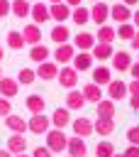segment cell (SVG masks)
<instances>
[{
  "instance_id": "6da1fadb",
  "label": "cell",
  "mask_w": 139,
  "mask_h": 157,
  "mask_svg": "<svg viewBox=\"0 0 139 157\" xmlns=\"http://www.w3.org/2000/svg\"><path fill=\"white\" fill-rule=\"evenodd\" d=\"M66 142H68V137L63 135V130H59V128H49L46 130V147L51 150V155L63 152L66 150Z\"/></svg>"
},
{
  "instance_id": "7a4b0ae2",
  "label": "cell",
  "mask_w": 139,
  "mask_h": 157,
  "mask_svg": "<svg viewBox=\"0 0 139 157\" xmlns=\"http://www.w3.org/2000/svg\"><path fill=\"white\" fill-rule=\"evenodd\" d=\"M49 128H51V120H49L44 113H37V115H32V118L27 120V130L34 132V135H46Z\"/></svg>"
},
{
  "instance_id": "3957f363",
  "label": "cell",
  "mask_w": 139,
  "mask_h": 157,
  "mask_svg": "<svg viewBox=\"0 0 139 157\" xmlns=\"http://www.w3.org/2000/svg\"><path fill=\"white\" fill-rule=\"evenodd\" d=\"M107 20H110V5L102 2V0L93 2V7H90V22H95V25H107Z\"/></svg>"
},
{
  "instance_id": "277c9868",
  "label": "cell",
  "mask_w": 139,
  "mask_h": 157,
  "mask_svg": "<svg viewBox=\"0 0 139 157\" xmlns=\"http://www.w3.org/2000/svg\"><path fill=\"white\" fill-rule=\"evenodd\" d=\"M56 78H59V83H61L63 88H68V91L78 86V71H76L73 66H68V64L59 69V76H56Z\"/></svg>"
},
{
  "instance_id": "5b68a950",
  "label": "cell",
  "mask_w": 139,
  "mask_h": 157,
  "mask_svg": "<svg viewBox=\"0 0 139 157\" xmlns=\"http://www.w3.org/2000/svg\"><path fill=\"white\" fill-rule=\"evenodd\" d=\"M49 20H54L56 25H63L66 20H71V7L66 2H54L49 5Z\"/></svg>"
},
{
  "instance_id": "8992f818",
  "label": "cell",
  "mask_w": 139,
  "mask_h": 157,
  "mask_svg": "<svg viewBox=\"0 0 139 157\" xmlns=\"http://www.w3.org/2000/svg\"><path fill=\"white\" fill-rule=\"evenodd\" d=\"M110 20H115L117 25H122V22H132V7H127L124 2H115V5H110Z\"/></svg>"
},
{
  "instance_id": "52a82bcc",
  "label": "cell",
  "mask_w": 139,
  "mask_h": 157,
  "mask_svg": "<svg viewBox=\"0 0 139 157\" xmlns=\"http://www.w3.org/2000/svg\"><path fill=\"white\" fill-rule=\"evenodd\" d=\"M34 71H37V78H41V81H54V78L59 76V64L46 59V61H41Z\"/></svg>"
},
{
  "instance_id": "ba28073f",
  "label": "cell",
  "mask_w": 139,
  "mask_h": 157,
  "mask_svg": "<svg viewBox=\"0 0 139 157\" xmlns=\"http://www.w3.org/2000/svg\"><path fill=\"white\" fill-rule=\"evenodd\" d=\"M66 152H68V157H85L88 155V145H85V137H68V142H66Z\"/></svg>"
},
{
  "instance_id": "9c48e42d",
  "label": "cell",
  "mask_w": 139,
  "mask_h": 157,
  "mask_svg": "<svg viewBox=\"0 0 139 157\" xmlns=\"http://www.w3.org/2000/svg\"><path fill=\"white\" fill-rule=\"evenodd\" d=\"M29 17H32V22L34 25H44V22H49V5L46 2H32V7H29Z\"/></svg>"
},
{
  "instance_id": "30bf717a",
  "label": "cell",
  "mask_w": 139,
  "mask_h": 157,
  "mask_svg": "<svg viewBox=\"0 0 139 157\" xmlns=\"http://www.w3.org/2000/svg\"><path fill=\"white\" fill-rule=\"evenodd\" d=\"M90 76H93V83H98V86H107V83L112 81V69L105 66V64H98V66L90 69Z\"/></svg>"
},
{
  "instance_id": "8fae6325",
  "label": "cell",
  "mask_w": 139,
  "mask_h": 157,
  "mask_svg": "<svg viewBox=\"0 0 139 157\" xmlns=\"http://www.w3.org/2000/svg\"><path fill=\"white\" fill-rule=\"evenodd\" d=\"M107 98L110 101H122V98H127V83L122 81V78H112L110 83H107Z\"/></svg>"
},
{
  "instance_id": "7c38bea8",
  "label": "cell",
  "mask_w": 139,
  "mask_h": 157,
  "mask_svg": "<svg viewBox=\"0 0 139 157\" xmlns=\"http://www.w3.org/2000/svg\"><path fill=\"white\" fill-rule=\"evenodd\" d=\"M93 61H95V59H93L90 52H78V54L71 59V66L80 74V71H90V69H93Z\"/></svg>"
},
{
  "instance_id": "4fadbf2b",
  "label": "cell",
  "mask_w": 139,
  "mask_h": 157,
  "mask_svg": "<svg viewBox=\"0 0 139 157\" xmlns=\"http://www.w3.org/2000/svg\"><path fill=\"white\" fill-rule=\"evenodd\" d=\"M76 56V47L73 44H56V49H54V59H56V64H68L71 59Z\"/></svg>"
},
{
  "instance_id": "5bb4252c",
  "label": "cell",
  "mask_w": 139,
  "mask_h": 157,
  "mask_svg": "<svg viewBox=\"0 0 139 157\" xmlns=\"http://www.w3.org/2000/svg\"><path fill=\"white\" fill-rule=\"evenodd\" d=\"M95 34H90V32H78L76 34V39H73V47L78 49V52H90L93 47H95Z\"/></svg>"
},
{
  "instance_id": "9a60e30c",
  "label": "cell",
  "mask_w": 139,
  "mask_h": 157,
  "mask_svg": "<svg viewBox=\"0 0 139 157\" xmlns=\"http://www.w3.org/2000/svg\"><path fill=\"white\" fill-rule=\"evenodd\" d=\"M24 105H27V110H29L32 115H37V113H44V108H46V98H44L41 93H29L27 101H24Z\"/></svg>"
},
{
  "instance_id": "2e32d148",
  "label": "cell",
  "mask_w": 139,
  "mask_h": 157,
  "mask_svg": "<svg viewBox=\"0 0 139 157\" xmlns=\"http://www.w3.org/2000/svg\"><path fill=\"white\" fill-rule=\"evenodd\" d=\"M93 132H98L102 137L112 135L115 132V118H95L93 120Z\"/></svg>"
},
{
  "instance_id": "e0dca14e",
  "label": "cell",
  "mask_w": 139,
  "mask_h": 157,
  "mask_svg": "<svg viewBox=\"0 0 139 157\" xmlns=\"http://www.w3.org/2000/svg\"><path fill=\"white\" fill-rule=\"evenodd\" d=\"M71 128L78 137H90L93 135V120L90 118H76V120H71Z\"/></svg>"
},
{
  "instance_id": "ac0fdd59",
  "label": "cell",
  "mask_w": 139,
  "mask_h": 157,
  "mask_svg": "<svg viewBox=\"0 0 139 157\" xmlns=\"http://www.w3.org/2000/svg\"><path fill=\"white\" fill-rule=\"evenodd\" d=\"M22 37H24V44H29V47L39 44V42H41V29H39V25H34V22L24 25V29H22Z\"/></svg>"
},
{
  "instance_id": "d6986e66",
  "label": "cell",
  "mask_w": 139,
  "mask_h": 157,
  "mask_svg": "<svg viewBox=\"0 0 139 157\" xmlns=\"http://www.w3.org/2000/svg\"><path fill=\"white\" fill-rule=\"evenodd\" d=\"M90 54H93V59H98V61H107V59H112L115 49H112V44H107V42H95V47L90 49Z\"/></svg>"
},
{
  "instance_id": "ffe728a7",
  "label": "cell",
  "mask_w": 139,
  "mask_h": 157,
  "mask_svg": "<svg viewBox=\"0 0 139 157\" xmlns=\"http://www.w3.org/2000/svg\"><path fill=\"white\" fill-rule=\"evenodd\" d=\"M80 93H83L85 103H98V101H102V98H105V96H102V86H98V83H93V81H90V83H85Z\"/></svg>"
},
{
  "instance_id": "44dd1931",
  "label": "cell",
  "mask_w": 139,
  "mask_h": 157,
  "mask_svg": "<svg viewBox=\"0 0 139 157\" xmlns=\"http://www.w3.org/2000/svg\"><path fill=\"white\" fill-rule=\"evenodd\" d=\"M51 128H59V130H63L66 125H71V113H68V108H56L54 113H51Z\"/></svg>"
},
{
  "instance_id": "7402d4cb",
  "label": "cell",
  "mask_w": 139,
  "mask_h": 157,
  "mask_svg": "<svg viewBox=\"0 0 139 157\" xmlns=\"http://www.w3.org/2000/svg\"><path fill=\"white\" fill-rule=\"evenodd\" d=\"M5 150H7L10 155H22V152H27V137L12 132V137H7V147H5Z\"/></svg>"
},
{
  "instance_id": "603a6c76",
  "label": "cell",
  "mask_w": 139,
  "mask_h": 157,
  "mask_svg": "<svg viewBox=\"0 0 139 157\" xmlns=\"http://www.w3.org/2000/svg\"><path fill=\"white\" fill-rule=\"evenodd\" d=\"M17 91H20L17 78H10V76H2V78H0V96H2V98H15Z\"/></svg>"
},
{
  "instance_id": "cb8c5ba5",
  "label": "cell",
  "mask_w": 139,
  "mask_h": 157,
  "mask_svg": "<svg viewBox=\"0 0 139 157\" xmlns=\"http://www.w3.org/2000/svg\"><path fill=\"white\" fill-rule=\"evenodd\" d=\"M5 125H7L12 132H17V135H24V132H27V120L20 118V115H15V113L5 115Z\"/></svg>"
},
{
  "instance_id": "d4e9b609",
  "label": "cell",
  "mask_w": 139,
  "mask_h": 157,
  "mask_svg": "<svg viewBox=\"0 0 139 157\" xmlns=\"http://www.w3.org/2000/svg\"><path fill=\"white\" fill-rule=\"evenodd\" d=\"M29 7H32V2H27V0H10V15H15L17 20L29 17Z\"/></svg>"
},
{
  "instance_id": "484cf974",
  "label": "cell",
  "mask_w": 139,
  "mask_h": 157,
  "mask_svg": "<svg viewBox=\"0 0 139 157\" xmlns=\"http://www.w3.org/2000/svg\"><path fill=\"white\" fill-rule=\"evenodd\" d=\"M129 66H132L129 52H117V54H112V69H115V71H129Z\"/></svg>"
},
{
  "instance_id": "4316f807",
  "label": "cell",
  "mask_w": 139,
  "mask_h": 157,
  "mask_svg": "<svg viewBox=\"0 0 139 157\" xmlns=\"http://www.w3.org/2000/svg\"><path fill=\"white\" fill-rule=\"evenodd\" d=\"M83 105H85L83 93H80L78 88H71V91H68V96H66V108H68V110H80Z\"/></svg>"
},
{
  "instance_id": "83f0119b",
  "label": "cell",
  "mask_w": 139,
  "mask_h": 157,
  "mask_svg": "<svg viewBox=\"0 0 139 157\" xmlns=\"http://www.w3.org/2000/svg\"><path fill=\"white\" fill-rule=\"evenodd\" d=\"M95 105H98V115H95V118H115V113H117V105H115V101H110V98H102V101H98Z\"/></svg>"
},
{
  "instance_id": "f1b7e54d",
  "label": "cell",
  "mask_w": 139,
  "mask_h": 157,
  "mask_svg": "<svg viewBox=\"0 0 139 157\" xmlns=\"http://www.w3.org/2000/svg\"><path fill=\"white\" fill-rule=\"evenodd\" d=\"M49 37H51L56 44H66V42L71 39V32H68V27H66V25H54V27H51V32H49Z\"/></svg>"
},
{
  "instance_id": "f546056e",
  "label": "cell",
  "mask_w": 139,
  "mask_h": 157,
  "mask_svg": "<svg viewBox=\"0 0 139 157\" xmlns=\"http://www.w3.org/2000/svg\"><path fill=\"white\" fill-rule=\"evenodd\" d=\"M49 54H51V52H49V47H46V44H41V42H39V44H34V47H29V59H32V61H37V64L46 61V59H49Z\"/></svg>"
},
{
  "instance_id": "4dcf8cb0",
  "label": "cell",
  "mask_w": 139,
  "mask_h": 157,
  "mask_svg": "<svg viewBox=\"0 0 139 157\" xmlns=\"http://www.w3.org/2000/svg\"><path fill=\"white\" fill-rule=\"evenodd\" d=\"M71 20H73L76 25H85V22H90V10L83 7V5L71 7Z\"/></svg>"
},
{
  "instance_id": "1f68e13d",
  "label": "cell",
  "mask_w": 139,
  "mask_h": 157,
  "mask_svg": "<svg viewBox=\"0 0 139 157\" xmlns=\"http://www.w3.org/2000/svg\"><path fill=\"white\" fill-rule=\"evenodd\" d=\"M117 37V32H115V27H110V25H100L98 27V34H95V39L98 42H107V44H112V39Z\"/></svg>"
},
{
  "instance_id": "d6a6232c",
  "label": "cell",
  "mask_w": 139,
  "mask_h": 157,
  "mask_svg": "<svg viewBox=\"0 0 139 157\" xmlns=\"http://www.w3.org/2000/svg\"><path fill=\"white\" fill-rule=\"evenodd\" d=\"M7 47H10V49H15V52H20V49L24 47V37H22V32L10 29V32H7Z\"/></svg>"
},
{
  "instance_id": "836d02e7",
  "label": "cell",
  "mask_w": 139,
  "mask_h": 157,
  "mask_svg": "<svg viewBox=\"0 0 139 157\" xmlns=\"http://www.w3.org/2000/svg\"><path fill=\"white\" fill-rule=\"evenodd\" d=\"M115 32H117V37H119V39H127V42H129V39L137 34V27H134L132 22H122V25H117V29H115Z\"/></svg>"
},
{
  "instance_id": "e575fe53",
  "label": "cell",
  "mask_w": 139,
  "mask_h": 157,
  "mask_svg": "<svg viewBox=\"0 0 139 157\" xmlns=\"http://www.w3.org/2000/svg\"><path fill=\"white\" fill-rule=\"evenodd\" d=\"M115 155V145L110 140H102L95 145V157H112Z\"/></svg>"
},
{
  "instance_id": "d590c367",
  "label": "cell",
  "mask_w": 139,
  "mask_h": 157,
  "mask_svg": "<svg viewBox=\"0 0 139 157\" xmlns=\"http://www.w3.org/2000/svg\"><path fill=\"white\" fill-rule=\"evenodd\" d=\"M34 81H37V71H34V69H20V74H17V83L29 86V83H34Z\"/></svg>"
},
{
  "instance_id": "8d00e7d4",
  "label": "cell",
  "mask_w": 139,
  "mask_h": 157,
  "mask_svg": "<svg viewBox=\"0 0 139 157\" xmlns=\"http://www.w3.org/2000/svg\"><path fill=\"white\" fill-rule=\"evenodd\" d=\"M127 142L139 147V128H137V125H132V128L127 130Z\"/></svg>"
},
{
  "instance_id": "74e56055",
  "label": "cell",
  "mask_w": 139,
  "mask_h": 157,
  "mask_svg": "<svg viewBox=\"0 0 139 157\" xmlns=\"http://www.w3.org/2000/svg\"><path fill=\"white\" fill-rule=\"evenodd\" d=\"M10 113H12L10 98H2V96H0V118H5V115H10Z\"/></svg>"
},
{
  "instance_id": "f35d334b",
  "label": "cell",
  "mask_w": 139,
  "mask_h": 157,
  "mask_svg": "<svg viewBox=\"0 0 139 157\" xmlns=\"http://www.w3.org/2000/svg\"><path fill=\"white\" fill-rule=\"evenodd\" d=\"M127 96H139V78H132L127 83Z\"/></svg>"
},
{
  "instance_id": "ab89813d",
  "label": "cell",
  "mask_w": 139,
  "mask_h": 157,
  "mask_svg": "<svg viewBox=\"0 0 139 157\" xmlns=\"http://www.w3.org/2000/svg\"><path fill=\"white\" fill-rule=\"evenodd\" d=\"M32 157H51V150L44 145V147H34L32 150Z\"/></svg>"
},
{
  "instance_id": "60d3db41",
  "label": "cell",
  "mask_w": 139,
  "mask_h": 157,
  "mask_svg": "<svg viewBox=\"0 0 139 157\" xmlns=\"http://www.w3.org/2000/svg\"><path fill=\"white\" fill-rule=\"evenodd\" d=\"M10 15V0H0V20Z\"/></svg>"
},
{
  "instance_id": "b9f144b4",
  "label": "cell",
  "mask_w": 139,
  "mask_h": 157,
  "mask_svg": "<svg viewBox=\"0 0 139 157\" xmlns=\"http://www.w3.org/2000/svg\"><path fill=\"white\" fill-rule=\"evenodd\" d=\"M122 155H124V157H139V147H137V145H129Z\"/></svg>"
},
{
  "instance_id": "7bdbcfd3",
  "label": "cell",
  "mask_w": 139,
  "mask_h": 157,
  "mask_svg": "<svg viewBox=\"0 0 139 157\" xmlns=\"http://www.w3.org/2000/svg\"><path fill=\"white\" fill-rule=\"evenodd\" d=\"M129 74H132V78H139V61H132V66H129Z\"/></svg>"
},
{
  "instance_id": "ee69618b",
  "label": "cell",
  "mask_w": 139,
  "mask_h": 157,
  "mask_svg": "<svg viewBox=\"0 0 139 157\" xmlns=\"http://www.w3.org/2000/svg\"><path fill=\"white\" fill-rule=\"evenodd\" d=\"M129 105L132 110H139V96H129Z\"/></svg>"
},
{
  "instance_id": "f6af8a7d",
  "label": "cell",
  "mask_w": 139,
  "mask_h": 157,
  "mask_svg": "<svg viewBox=\"0 0 139 157\" xmlns=\"http://www.w3.org/2000/svg\"><path fill=\"white\" fill-rule=\"evenodd\" d=\"M129 44H132V49H137V52H139V29H137V34L129 39Z\"/></svg>"
},
{
  "instance_id": "bcb514c9",
  "label": "cell",
  "mask_w": 139,
  "mask_h": 157,
  "mask_svg": "<svg viewBox=\"0 0 139 157\" xmlns=\"http://www.w3.org/2000/svg\"><path fill=\"white\" fill-rule=\"evenodd\" d=\"M132 25L139 29V7H137V12H132Z\"/></svg>"
},
{
  "instance_id": "7dc6e473",
  "label": "cell",
  "mask_w": 139,
  "mask_h": 157,
  "mask_svg": "<svg viewBox=\"0 0 139 157\" xmlns=\"http://www.w3.org/2000/svg\"><path fill=\"white\" fill-rule=\"evenodd\" d=\"M63 2H66V5H68V7H78V5H80V2H83V0H63Z\"/></svg>"
},
{
  "instance_id": "c3c4849f",
  "label": "cell",
  "mask_w": 139,
  "mask_h": 157,
  "mask_svg": "<svg viewBox=\"0 0 139 157\" xmlns=\"http://www.w3.org/2000/svg\"><path fill=\"white\" fill-rule=\"evenodd\" d=\"M122 2H124V5H127V7H134V5H137V2H139V0H122Z\"/></svg>"
},
{
  "instance_id": "681fc988",
  "label": "cell",
  "mask_w": 139,
  "mask_h": 157,
  "mask_svg": "<svg viewBox=\"0 0 139 157\" xmlns=\"http://www.w3.org/2000/svg\"><path fill=\"white\" fill-rule=\"evenodd\" d=\"M0 157H12V155H10L7 150H0Z\"/></svg>"
},
{
  "instance_id": "f907efd6",
  "label": "cell",
  "mask_w": 139,
  "mask_h": 157,
  "mask_svg": "<svg viewBox=\"0 0 139 157\" xmlns=\"http://www.w3.org/2000/svg\"><path fill=\"white\" fill-rule=\"evenodd\" d=\"M2 59H5V49L0 47V61H2Z\"/></svg>"
},
{
  "instance_id": "816d5d0a",
  "label": "cell",
  "mask_w": 139,
  "mask_h": 157,
  "mask_svg": "<svg viewBox=\"0 0 139 157\" xmlns=\"http://www.w3.org/2000/svg\"><path fill=\"white\" fill-rule=\"evenodd\" d=\"M12 157H32V155H27V152H22V155H12Z\"/></svg>"
},
{
  "instance_id": "f5cc1de1",
  "label": "cell",
  "mask_w": 139,
  "mask_h": 157,
  "mask_svg": "<svg viewBox=\"0 0 139 157\" xmlns=\"http://www.w3.org/2000/svg\"><path fill=\"white\" fill-rule=\"evenodd\" d=\"M54 2H63V0H51V5H54Z\"/></svg>"
},
{
  "instance_id": "db71d44e",
  "label": "cell",
  "mask_w": 139,
  "mask_h": 157,
  "mask_svg": "<svg viewBox=\"0 0 139 157\" xmlns=\"http://www.w3.org/2000/svg\"><path fill=\"white\" fill-rule=\"evenodd\" d=\"M112 157H124V155H117V152H115V155H112Z\"/></svg>"
},
{
  "instance_id": "11a10c76",
  "label": "cell",
  "mask_w": 139,
  "mask_h": 157,
  "mask_svg": "<svg viewBox=\"0 0 139 157\" xmlns=\"http://www.w3.org/2000/svg\"><path fill=\"white\" fill-rule=\"evenodd\" d=\"M27 2H39V0H27Z\"/></svg>"
},
{
  "instance_id": "9f6ffc18",
  "label": "cell",
  "mask_w": 139,
  "mask_h": 157,
  "mask_svg": "<svg viewBox=\"0 0 139 157\" xmlns=\"http://www.w3.org/2000/svg\"><path fill=\"white\" fill-rule=\"evenodd\" d=\"M2 76H5V74H2V69H0V78H2Z\"/></svg>"
},
{
  "instance_id": "6f0895ef",
  "label": "cell",
  "mask_w": 139,
  "mask_h": 157,
  "mask_svg": "<svg viewBox=\"0 0 139 157\" xmlns=\"http://www.w3.org/2000/svg\"><path fill=\"white\" fill-rule=\"evenodd\" d=\"M137 61H139V54H137Z\"/></svg>"
},
{
  "instance_id": "680465c9",
  "label": "cell",
  "mask_w": 139,
  "mask_h": 157,
  "mask_svg": "<svg viewBox=\"0 0 139 157\" xmlns=\"http://www.w3.org/2000/svg\"><path fill=\"white\" fill-rule=\"evenodd\" d=\"M93 2H98V0H93Z\"/></svg>"
},
{
  "instance_id": "91938a15",
  "label": "cell",
  "mask_w": 139,
  "mask_h": 157,
  "mask_svg": "<svg viewBox=\"0 0 139 157\" xmlns=\"http://www.w3.org/2000/svg\"><path fill=\"white\" fill-rule=\"evenodd\" d=\"M137 128H139V125H137Z\"/></svg>"
}]
</instances>
